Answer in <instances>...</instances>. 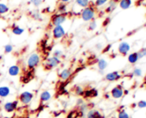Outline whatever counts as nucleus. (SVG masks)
I'll list each match as a JSON object with an SVG mask.
<instances>
[{
  "label": "nucleus",
  "instance_id": "nucleus-1",
  "mask_svg": "<svg viewBox=\"0 0 146 118\" xmlns=\"http://www.w3.org/2000/svg\"><path fill=\"white\" fill-rule=\"evenodd\" d=\"M40 64V56L37 52L31 53L27 59V67L29 70H35Z\"/></svg>",
  "mask_w": 146,
  "mask_h": 118
},
{
  "label": "nucleus",
  "instance_id": "nucleus-2",
  "mask_svg": "<svg viewBox=\"0 0 146 118\" xmlns=\"http://www.w3.org/2000/svg\"><path fill=\"white\" fill-rule=\"evenodd\" d=\"M60 64H61L60 58L52 56L46 58V60L45 61V64H44V68L46 70H50L54 68H57Z\"/></svg>",
  "mask_w": 146,
  "mask_h": 118
},
{
  "label": "nucleus",
  "instance_id": "nucleus-3",
  "mask_svg": "<svg viewBox=\"0 0 146 118\" xmlns=\"http://www.w3.org/2000/svg\"><path fill=\"white\" fill-rule=\"evenodd\" d=\"M35 98L34 92L30 91H24L21 92L18 96V101L23 105H28Z\"/></svg>",
  "mask_w": 146,
  "mask_h": 118
},
{
  "label": "nucleus",
  "instance_id": "nucleus-4",
  "mask_svg": "<svg viewBox=\"0 0 146 118\" xmlns=\"http://www.w3.org/2000/svg\"><path fill=\"white\" fill-rule=\"evenodd\" d=\"M95 16H96V10L94 7L90 5L84 8L81 11V17L84 22H91L92 20H94Z\"/></svg>",
  "mask_w": 146,
  "mask_h": 118
},
{
  "label": "nucleus",
  "instance_id": "nucleus-5",
  "mask_svg": "<svg viewBox=\"0 0 146 118\" xmlns=\"http://www.w3.org/2000/svg\"><path fill=\"white\" fill-rule=\"evenodd\" d=\"M66 19H67L66 14H60V13L54 14L51 17V22L54 27L62 26V24H64L66 22Z\"/></svg>",
  "mask_w": 146,
  "mask_h": 118
},
{
  "label": "nucleus",
  "instance_id": "nucleus-6",
  "mask_svg": "<svg viewBox=\"0 0 146 118\" xmlns=\"http://www.w3.org/2000/svg\"><path fill=\"white\" fill-rule=\"evenodd\" d=\"M19 101L18 100H13V101H7L4 104L3 109L7 113H13L18 109Z\"/></svg>",
  "mask_w": 146,
  "mask_h": 118
},
{
  "label": "nucleus",
  "instance_id": "nucleus-7",
  "mask_svg": "<svg viewBox=\"0 0 146 118\" xmlns=\"http://www.w3.org/2000/svg\"><path fill=\"white\" fill-rule=\"evenodd\" d=\"M110 96L114 99H119L124 96V88L121 85H117L110 91Z\"/></svg>",
  "mask_w": 146,
  "mask_h": 118
},
{
  "label": "nucleus",
  "instance_id": "nucleus-8",
  "mask_svg": "<svg viewBox=\"0 0 146 118\" xmlns=\"http://www.w3.org/2000/svg\"><path fill=\"white\" fill-rule=\"evenodd\" d=\"M52 34L53 39H60L65 36L66 33H65V29L64 28L63 26H56L52 28Z\"/></svg>",
  "mask_w": 146,
  "mask_h": 118
},
{
  "label": "nucleus",
  "instance_id": "nucleus-9",
  "mask_svg": "<svg viewBox=\"0 0 146 118\" xmlns=\"http://www.w3.org/2000/svg\"><path fill=\"white\" fill-rule=\"evenodd\" d=\"M73 75V71L71 69H62L59 74H58V78L60 79V81H62L63 82L67 81L69 79H70V77Z\"/></svg>",
  "mask_w": 146,
  "mask_h": 118
},
{
  "label": "nucleus",
  "instance_id": "nucleus-10",
  "mask_svg": "<svg viewBox=\"0 0 146 118\" xmlns=\"http://www.w3.org/2000/svg\"><path fill=\"white\" fill-rule=\"evenodd\" d=\"M98 95H99V92L96 88H89V89L84 90V92L82 98L84 99H90V98H96Z\"/></svg>",
  "mask_w": 146,
  "mask_h": 118
},
{
  "label": "nucleus",
  "instance_id": "nucleus-11",
  "mask_svg": "<svg viewBox=\"0 0 146 118\" xmlns=\"http://www.w3.org/2000/svg\"><path fill=\"white\" fill-rule=\"evenodd\" d=\"M122 77L121 74L118 71H113L110 73H108L105 75V80L109 81V82H113V81H119L120 78Z\"/></svg>",
  "mask_w": 146,
  "mask_h": 118
},
{
  "label": "nucleus",
  "instance_id": "nucleus-12",
  "mask_svg": "<svg viewBox=\"0 0 146 118\" xmlns=\"http://www.w3.org/2000/svg\"><path fill=\"white\" fill-rule=\"evenodd\" d=\"M130 50H131V45H130L129 43H127L125 41L121 42L119 45V46H118V51H119V53L121 54V55H123V56L127 55L128 52L130 51Z\"/></svg>",
  "mask_w": 146,
  "mask_h": 118
},
{
  "label": "nucleus",
  "instance_id": "nucleus-13",
  "mask_svg": "<svg viewBox=\"0 0 146 118\" xmlns=\"http://www.w3.org/2000/svg\"><path fill=\"white\" fill-rule=\"evenodd\" d=\"M52 98V94L48 90H44L40 93V101L41 103H46L49 102Z\"/></svg>",
  "mask_w": 146,
  "mask_h": 118
},
{
  "label": "nucleus",
  "instance_id": "nucleus-14",
  "mask_svg": "<svg viewBox=\"0 0 146 118\" xmlns=\"http://www.w3.org/2000/svg\"><path fill=\"white\" fill-rule=\"evenodd\" d=\"M86 118H105V117L98 109H90L86 113Z\"/></svg>",
  "mask_w": 146,
  "mask_h": 118
},
{
  "label": "nucleus",
  "instance_id": "nucleus-15",
  "mask_svg": "<svg viewBox=\"0 0 146 118\" xmlns=\"http://www.w3.org/2000/svg\"><path fill=\"white\" fill-rule=\"evenodd\" d=\"M21 73V68L19 67V65L17 64H14V65H11L9 69H8V74L9 75L12 76V77H15V76H17L19 75Z\"/></svg>",
  "mask_w": 146,
  "mask_h": 118
},
{
  "label": "nucleus",
  "instance_id": "nucleus-16",
  "mask_svg": "<svg viewBox=\"0 0 146 118\" xmlns=\"http://www.w3.org/2000/svg\"><path fill=\"white\" fill-rule=\"evenodd\" d=\"M11 93V89L8 86H1L0 87V98H5L9 97Z\"/></svg>",
  "mask_w": 146,
  "mask_h": 118
},
{
  "label": "nucleus",
  "instance_id": "nucleus-17",
  "mask_svg": "<svg viewBox=\"0 0 146 118\" xmlns=\"http://www.w3.org/2000/svg\"><path fill=\"white\" fill-rule=\"evenodd\" d=\"M34 76H35L34 70H29H29L23 75V76L21 77V81H22L23 83L26 84V83L29 82V81L34 78Z\"/></svg>",
  "mask_w": 146,
  "mask_h": 118
},
{
  "label": "nucleus",
  "instance_id": "nucleus-18",
  "mask_svg": "<svg viewBox=\"0 0 146 118\" xmlns=\"http://www.w3.org/2000/svg\"><path fill=\"white\" fill-rule=\"evenodd\" d=\"M108 63L107 62V60H105V59L101 58L97 61V67H98L100 73H103V71L108 68Z\"/></svg>",
  "mask_w": 146,
  "mask_h": 118
},
{
  "label": "nucleus",
  "instance_id": "nucleus-19",
  "mask_svg": "<svg viewBox=\"0 0 146 118\" xmlns=\"http://www.w3.org/2000/svg\"><path fill=\"white\" fill-rule=\"evenodd\" d=\"M128 62L131 64H135L138 60H139V57H138V54L137 52H132L131 54L128 55V58H127Z\"/></svg>",
  "mask_w": 146,
  "mask_h": 118
},
{
  "label": "nucleus",
  "instance_id": "nucleus-20",
  "mask_svg": "<svg viewBox=\"0 0 146 118\" xmlns=\"http://www.w3.org/2000/svg\"><path fill=\"white\" fill-rule=\"evenodd\" d=\"M84 90H85V89H84L82 86H80V85L75 86L74 87H73V89H72V91L74 92L75 95L78 96L79 98H82V97H83L84 92Z\"/></svg>",
  "mask_w": 146,
  "mask_h": 118
},
{
  "label": "nucleus",
  "instance_id": "nucleus-21",
  "mask_svg": "<svg viewBox=\"0 0 146 118\" xmlns=\"http://www.w3.org/2000/svg\"><path fill=\"white\" fill-rule=\"evenodd\" d=\"M11 32L15 35H22L24 33V29L17 25H13L11 28Z\"/></svg>",
  "mask_w": 146,
  "mask_h": 118
},
{
  "label": "nucleus",
  "instance_id": "nucleus-22",
  "mask_svg": "<svg viewBox=\"0 0 146 118\" xmlns=\"http://www.w3.org/2000/svg\"><path fill=\"white\" fill-rule=\"evenodd\" d=\"M131 0H121L119 2V7L123 10H127L131 5Z\"/></svg>",
  "mask_w": 146,
  "mask_h": 118
},
{
  "label": "nucleus",
  "instance_id": "nucleus-23",
  "mask_svg": "<svg viewBox=\"0 0 146 118\" xmlns=\"http://www.w3.org/2000/svg\"><path fill=\"white\" fill-rule=\"evenodd\" d=\"M30 16L35 21H41V14L38 10H33L30 12Z\"/></svg>",
  "mask_w": 146,
  "mask_h": 118
},
{
  "label": "nucleus",
  "instance_id": "nucleus-24",
  "mask_svg": "<svg viewBox=\"0 0 146 118\" xmlns=\"http://www.w3.org/2000/svg\"><path fill=\"white\" fill-rule=\"evenodd\" d=\"M76 3L78 6L84 9L90 5V0H76Z\"/></svg>",
  "mask_w": 146,
  "mask_h": 118
},
{
  "label": "nucleus",
  "instance_id": "nucleus-25",
  "mask_svg": "<svg viewBox=\"0 0 146 118\" xmlns=\"http://www.w3.org/2000/svg\"><path fill=\"white\" fill-rule=\"evenodd\" d=\"M89 106H88V104L87 103H84L82 104L81 105L78 106V111L83 113V114H86L89 110Z\"/></svg>",
  "mask_w": 146,
  "mask_h": 118
},
{
  "label": "nucleus",
  "instance_id": "nucleus-26",
  "mask_svg": "<svg viewBox=\"0 0 146 118\" xmlns=\"http://www.w3.org/2000/svg\"><path fill=\"white\" fill-rule=\"evenodd\" d=\"M117 118H130V115L126 112L125 109H120L118 112Z\"/></svg>",
  "mask_w": 146,
  "mask_h": 118
},
{
  "label": "nucleus",
  "instance_id": "nucleus-27",
  "mask_svg": "<svg viewBox=\"0 0 146 118\" xmlns=\"http://www.w3.org/2000/svg\"><path fill=\"white\" fill-rule=\"evenodd\" d=\"M8 11H9V7L4 3H0V15H4Z\"/></svg>",
  "mask_w": 146,
  "mask_h": 118
},
{
  "label": "nucleus",
  "instance_id": "nucleus-28",
  "mask_svg": "<svg viewBox=\"0 0 146 118\" xmlns=\"http://www.w3.org/2000/svg\"><path fill=\"white\" fill-rule=\"evenodd\" d=\"M13 49H14V47H13V45H12L11 44H7V45H5V47H4L5 53H6V54L11 53V52L13 51Z\"/></svg>",
  "mask_w": 146,
  "mask_h": 118
},
{
  "label": "nucleus",
  "instance_id": "nucleus-29",
  "mask_svg": "<svg viewBox=\"0 0 146 118\" xmlns=\"http://www.w3.org/2000/svg\"><path fill=\"white\" fill-rule=\"evenodd\" d=\"M66 9H67L66 5H65L64 4H63V3L59 4L58 6V12H59L60 14H65Z\"/></svg>",
  "mask_w": 146,
  "mask_h": 118
},
{
  "label": "nucleus",
  "instance_id": "nucleus-30",
  "mask_svg": "<svg viewBox=\"0 0 146 118\" xmlns=\"http://www.w3.org/2000/svg\"><path fill=\"white\" fill-rule=\"evenodd\" d=\"M115 8H116V3H115L114 1H111L109 6H108V7L107 8V10H106V11H107L108 13H110V12H112L113 10H114Z\"/></svg>",
  "mask_w": 146,
  "mask_h": 118
},
{
  "label": "nucleus",
  "instance_id": "nucleus-31",
  "mask_svg": "<svg viewBox=\"0 0 146 118\" xmlns=\"http://www.w3.org/2000/svg\"><path fill=\"white\" fill-rule=\"evenodd\" d=\"M97 28V23L95 20H92L91 22H90V24H89V30L90 31H94L96 30Z\"/></svg>",
  "mask_w": 146,
  "mask_h": 118
},
{
  "label": "nucleus",
  "instance_id": "nucleus-32",
  "mask_svg": "<svg viewBox=\"0 0 146 118\" xmlns=\"http://www.w3.org/2000/svg\"><path fill=\"white\" fill-rule=\"evenodd\" d=\"M133 75L134 76H136V77H140V76H142V75H143V71H142V69H139V68H135L134 69H133Z\"/></svg>",
  "mask_w": 146,
  "mask_h": 118
},
{
  "label": "nucleus",
  "instance_id": "nucleus-33",
  "mask_svg": "<svg viewBox=\"0 0 146 118\" xmlns=\"http://www.w3.org/2000/svg\"><path fill=\"white\" fill-rule=\"evenodd\" d=\"M137 106L139 109H145L146 108V101L145 100H139L137 103Z\"/></svg>",
  "mask_w": 146,
  "mask_h": 118
},
{
  "label": "nucleus",
  "instance_id": "nucleus-34",
  "mask_svg": "<svg viewBox=\"0 0 146 118\" xmlns=\"http://www.w3.org/2000/svg\"><path fill=\"white\" fill-rule=\"evenodd\" d=\"M137 54H138V57H139V59H140V58L144 57V56H146V47L142 48V49L137 52Z\"/></svg>",
  "mask_w": 146,
  "mask_h": 118
},
{
  "label": "nucleus",
  "instance_id": "nucleus-35",
  "mask_svg": "<svg viewBox=\"0 0 146 118\" xmlns=\"http://www.w3.org/2000/svg\"><path fill=\"white\" fill-rule=\"evenodd\" d=\"M78 111L72 110V111H70V112L68 114V115H67V117H66V118H78Z\"/></svg>",
  "mask_w": 146,
  "mask_h": 118
},
{
  "label": "nucleus",
  "instance_id": "nucleus-36",
  "mask_svg": "<svg viewBox=\"0 0 146 118\" xmlns=\"http://www.w3.org/2000/svg\"><path fill=\"white\" fill-rule=\"evenodd\" d=\"M53 56H56V57H58V58H60L61 56H63V51L61 50H55L54 51H53Z\"/></svg>",
  "mask_w": 146,
  "mask_h": 118
},
{
  "label": "nucleus",
  "instance_id": "nucleus-37",
  "mask_svg": "<svg viewBox=\"0 0 146 118\" xmlns=\"http://www.w3.org/2000/svg\"><path fill=\"white\" fill-rule=\"evenodd\" d=\"M43 0H30V3L35 6H40L42 4Z\"/></svg>",
  "mask_w": 146,
  "mask_h": 118
},
{
  "label": "nucleus",
  "instance_id": "nucleus-38",
  "mask_svg": "<svg viewBox=\"0 0 146 118\" xmlns=\"http://www.w3.org/2000/svg\"><path fill=\"white\" fill-rule=\"evenodd\" d=\"M108 0H96V6H102L105 5Z\"/></svg>",
  "mask_w": 146,
  "mask_h": 118
},
{
  "label": "nucleus",
  "instance_id": "nucleus-39",
  "mask_svg": "<svg viewBox=\"0 0 146 118\" xmlns=\"http://www.w3.org/2000/svg\"><path fill=\"white\" fill-rule=\"evenodd\" d=\"M84 100L83 98H78L77 99V102H76L77 106H79V105H81V104H84Z\"/></svg>",
  "mask_w": 146,
  "mask_h": 118
},
{
  "label": "nucleus",
  "instance_id": "nucleus-40",
  "mask_svg": "<svg viewBox=\"0 0 146 118\" xmlns=\"http://www.w3.org/2000/svg\"><path fill=\"white\" fill-rule=\"evenodd\" d=\"M111 45H108L106 48H105V50H103V52H107V51H108L109 50H110V48H111Z\"/></svg>",
  "mask_w": 146,
  "mask_h": 118
},
{
  "label": "nucleus",
  "instance_id": "nucleus-41",
  "mask_svg": "<svg viewBox=\"0 0 146 118\" xmlns=\"http://www.w3.org/2000/svg\"><path fill=\"white\" fill-rule=\"evenodd\" d=\"M96 47L97 50H101V49L102 48V44H97V45H96Z\"/></svg>",
  "mask_w": 146,
  "mask_h": 118
},
{
  "label": "nucleus",
  "instance_id": "nucleus-42",
  "mask_svg": "<svg viewBox=\"0 0 146 118\" xmlns=\"http://www.w3.org/2000/svg\"><path fill=\"white\" fill-rule=\"evenodd\" d=\"M62 105H63L64 108H66V107L68 106V104H67V102H66V101H62Z\"/></svg>",
  "mask_w": 146,
  "mask_h": 118
},
{
  "label": "nucleus",
  "instance_id": "nucleus-43",
  "mask_svg": "<svg viewBox=\"0 0 146 118\" xmlns=\"http://www.w3.org/2000/svg\"><path fill=\"white\" fill-rule=\"evenodd\" d=\"M70 0H60V2L61 3H63V4H64V3H67V2H69Z\"/></svg>",
  "mask_w": 146,
  "mask_h": 118
},
{
  "label": "nucleus",
  "instance_id": "nucleus-44",
  "mask_svg": "<svg viewBox=\"0 0 146 118\" xmlns=\"http://www.w3.org/2000/svg\"><path fill=\"white\" fill-rule=\"evenodd\" d=\"M109 21H110V19H107V20L105 21L106 22H105V23H103V26H106V25H107V23H108V22H109Z\"/></svg>",
  "mask_w": 146,
  "mask_h": 118
},
{
  "label": "nucleus",
  "instance_id": "nucleus-45",
  "mask_svg": "<svg viewBox=\"0 0 146 118\" xmlns=\"http://www.w3.org/2000/svg\"><path fill=\"white\" fill-rule=\"evenodd\" d=\"M105 98H109V95H108V94H106V95H105Z\"/></svg>",
  "mask_w": 146,
  "mask_h": 118
},
{
  "label": "nucleus",
  "instance_id": "nucleus-46",
  "mask_svg": "<svg viewBox=\"0 0 146 118\" xmlns=\"http://www.w3.org/2000/svg\"><path fill=\"white\" fill-rule=\"evenodd\" d=\"M145 115H146V112H145Z\"/></svg>",
  "mask_w": 146,
  "mask_h": 118
},
{
  "label": "nucleus",
  "instance_id": "nucleus-47",
  "mask_svg": "<svg viewBox=\"0 0 146 118\" xmlns=\"http://www.w3.org/2000/svg\"><path fill=\"white\" fill-rule=\"evenodd\" d=\"M145 83H146V82H145Z\"/></svg>",
  "mask_w": 146,
  "mask_h": 118
}]
</instances>
